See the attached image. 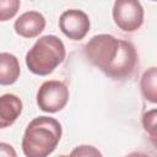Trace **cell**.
<instances>
[{
	"label": "cell",
	"instance_id": "obj_1",
	"mask_svg": "<svg viewBox=\"0 0 157 157\" xmlns=\"http://www.w3.org/2000/svg\"><path fill=\"white\" fill-rule=\"evenodd\" d=\"M83 54L92 65L113 80L130 77L137 65L135 45L112 34L103 33L92 37L85 44Z\"/></svg>",
	"mask_w": 157,
	"mask_h": 157
},
{
	"label": "cell",
	"instance_id": "obj_2",
	"mask_svg": "<svg viewBox=\"0 0 157 157\" xmlns=\"http://www.w3.org/2000/svg\"><path fill=\"white\" fill-rule=\"evenodd\" d=\"M61 124L52 117H37L27 125L22 137V151L27 157H47L54 152L60 139Z\"/></svg>",
	"mask_w": 157,
	"mask_h": 157
},
{
	"label": "cell",
	"instance_id": "obj_3",
	"mask_svg": "<svg viewBox=\"0 0 157 157\" xmlns=\"http://www.w3.org/2000/svg\"><path fill=\"white\" fill-rule=\"evenodd\" d=\"M66 50L63 40L53 34H47L37 39L26 54L28 70L38 76L52 74L65 59Z\"/></svg>",
	"mask_w": 157,
	"mask_h": 157
},
{
	"label": "cell",
	"instance_id": "obj_4",
	"mask_svg": "<svg viewBox=\"0 0 157 157\" xmlns=\"http://www.w3.org/2000/svg\"><path fill=\"white\" fill-rule=\"evenodd\" d=\"M69 101V88L61 81L49 80L40 85L37 92V104L45 113L60 112Z\"/></svg>",
	"mask_w": 157,
	"mask_h": 157
},
{
	"label": "cell",
	"instance_id": "obj_5",
	"mask_svg": "<svg viewBox=\"0 0 157 157\" xmlns=\"http://www.w3.org/2000/svg\"><path fill=\"white\" fill-rule=\"evenodd\" d=\"M113 20L124 32H135L144 23V7L139 0H115Z\"/></svg>",
	"mask_w": 157,
	"mask_h": 157
},
{
	"label": "cell",
	"instance_id": "obj_6",
	"mask_svg": "<svg viewBox=\"0 0 157 157\" xmlns=\"http://www.w3.org/2000/svg\"><path fill=\"white\" fill-rule=\"evenodd\" d=\"M60 31L72 40H80L90 31V18L86 12L76 9L66 10L59 18Z\"/></svg>",
	"mask_w": 157,
	"mask_h": 157
},
{
	"label": "cell",
	"instance_id": "obj_7",
	"mask_svg": "<svg viewBox=\"0 0 157 157\" xmlns=\"http://www.w3.org/2000/svg\"><path fill=\"white\" fill-rule=\"evenodd\" d=\"M15 32L23 38H34L45 28V18L38 11H26L15 21Z\"/></svg>",
	"mask_w": 157,
	"mask_h": 157
},
{
	"label": "cell",
	"instance_id": "obj_8",
	"mask_svg": "<svg viewBox=\"0 0 157 157\" xmlns=\"http://www.w3.org/2000/svg\"><path fill=\"white\" fill-rule=\"evenodd\" d=\"M22 101L12 93L0 96V129L11 126L22 113Z\"/></svg>",
	"mask_w": 157,
	"mask_h": 157
},
{
	"label": "cell",
	"instance_id": "obj_9",
	"mask_svg": "<svg viewBox=\"0 0 157 157\" xmlns=\"http://www.w3.org/2000/svg\"><path fill=\"white\" fill-rule=\"evenodd\" d=\"M21 74L18 59L10 53H0V85H13Z\"/></svg>",
	"mask_w": 157,
	"mask_h": 157
},
{
	"label": "cell",
	"instance_id": "obj_10",
	"mask_svg": "<svg viewBox=\"0 0 157 157\" xmlns=\"http://www.w3.org/2000/svg\"><path fill=\"white\" fill-rule=\"evenodd\" d=\"M157 69L155 66L147 69L140 81V87H141V92L142 96L145 97V99H147L151 103H156L157 102Z\"/></svg>",
	"mask_w": 157,
	"mask_h": 157
},
{
	"label": "cell",
	"instance_id": "obj_11",
	"mask_svg": "<svg viewBox=\"0 0 157 157\" xmlns=\"http://www.w3.org/2000/svg\"><path fill=\"white\" fill-rule=\"evenodd\" d=\"M20 0H0V21L5 22L16 16L20 10Z\"/></svg>",
	"mask_w": 157,
	"mask_h": 157
},
{
	"label": "cell",
	"instance_id": "obj_12",
	"mask_svg": "<svg viewBox=\"0 0 157 157\" xmlns=\"http://www.w3.org/2000/svg\"><path fill=\"white\" fill-rule=\"evenodd\" d=\"M156 119H157V109L153 108L148 112H146L142 117V125L145 131L150 135V139L152 140V142L156 145Z\"/></svg>",
	"mask_w": 157,
	"mask_h": 157
},
{
	"label": "cell",
	"instance_id": "obj_13",
	"mask_svg": "<svg viewBox=\"0 0 157 157\" xmlns=\"http://www.w3.org/2000/svg\"><path fill=\"white\" fill-rule=\"evenodd\" d=\"M70 155L71 156H101L102 153L93 146L82 145V146H77Z\"/></svg>",
	"mask_w": 157,
	"mask_h": 157
},
{
	"label": "cell",
	"instance_id": "obj_14",
	"mask_svg": "<svg viewBox=\"0 0 157 157\" xmlns=\"http://www.w3.org/2000/svg\"><path fill=\"white\" fill-rule=\"evenodd\" d=\"M0 156H6V157H16L17 153L13 150V147L10 144L6 142H0Z\"/></svg>",
	"mask_w": 157,
	"mask_h": 157
},
{
	"label": "cell",
	"instance_id": "obj_15",
	"mask_svg": "<svg viewBox=\"0 0 157 157\" xmlns=\"http://www.w3.org/2000/svg\"><path fill=\"white\" fill-rule=\"evenodd\" d=\"M152 1H156V0H152Z\"/></svg>",
	"mask_w": 157,
	"mask_h": 157
}]
</instances>
